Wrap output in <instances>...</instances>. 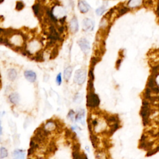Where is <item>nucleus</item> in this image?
<instances>
[{
  "label": "nucleus",
  "mask_w": 159,
  "mask_h": 159,
  "mask_svg": "<svg viewBox=\"0 0 159 159\" xmlns=\"http://www.w3.org/2000/svg\"><path fill=\"white\" fill-rule=\"evenodd\" d=\"M42 47V42L39 40L34 39L31 40L29 42V43L26 44V49L29 52L30 56L36 54L37 52L41 51ZM29 56V57H30Z\"/></svg>",
  "instance_id": "f257e3e1"
},
{
  "label": "nucleus",
  "mask_w": 159,
  "mask_h": 159,
  "mask_svg": "<svg viewBox=\"0 0 159 159\" xmlns=\"http://www.w3.org/2000/svg\"><path fill=\"white\" fill-rule=\"evenodd\" d=\"M151 111L149 108V102L147 100L144 99L142 102V107L141 108L140 115L142 118V122L144 126H146L149 124V116Z\"/></svg>",
  "instance_id": "f03ea898"
},
{
  "label": "nucleus",
  "mask_w": 159,
  "mask_h": 159,
  "mask_svg": "<svg viewBox=\"0 0 159 159\" xmlns=\"http://www.w3.org/2000/svg\"><path fill=\"white\" fill-rule=\"evenodd\" d=\"M100 101L97 94L94 92L88 93L86 96V106L90 108H96L100 104Z\"/></svg>",
  "instance_id": "7ed1b4c3"
},
{
  "label": "nucleus",
  "mask_w": 159,
  "mask_h": 159,
  "mask_svg": "<svg viewBox=\"0 0 159 159\" xmlns=\"http://www.w3.org/2000/svg\"><path fill=\"white\" fill-rule=\"evenodd\" d=\"M86 78V73L83 70L79 69L76 71L75 77H74V82L79 84H82L85 82Z\"/></svg>",
  "instance_id": "20e7f679"
},
{
  "label": "nucleus",
  "mask_w": 159,
  "mask_h": 159,
  "mask_svg": "<svg viewBox=\"0 0 159 159\" xmlns=\"http://www.w3.org/2000/svg\"><path fill=\"white\" fill-rule=\"evenodd\" d=\"M156 77H154L153 75H150L149 78L147 82V87L149 88L152 91H153L154 93H159V87L158 85V83L155 80Z\"/></svg>",
  "instance_id": "39448f33"
},
{
  "label": "nucleus",
  "mask_w": 159,
  "mask_h": 159,
  "mask_svg": "<svg viewBox=\"0 0 159 159\" xmlns=\"http://www.w3.org/2000/svg\"><path fill=\"white\" fill-rule=\"evenodd\" d=\"M78 44H79V46L80 47L82 51L86 54V53L89 52L90 50V42H88L86 39L82 38L78 41Z\"/></svg>",
  "instance_id": "423d86ee"
},
{
  "label": "nucleus",
  "mask_w": 159,
  "mask_h": 159,
  "mask_svg": "<svg viewBox=\"0 0 159 159\" xmlns=\"http://www.w3.org/2000/svg\"><path fill=\"white\" fill-rule=\"evenodd\" d=\"M42 128L49 132L54 131V130L57 129L56 121L52 119L49 120V121H47L43 126H42Z\"/></svg>",
  "instance_id": "0eeeda50"
},
{
  "label": "nucleus",
  "mask_w": 159,
  "mask_h": 159,
  "mask_svg": "<svg viewBox=\"0 0 159 159\" xmlns=\"http://www.w3.org/2000/svg\"><path fill=\"white\" fill-rule=\"evenodd\" d=\"M83 29L84 31H92L94 27V23L93 21L88 18L83 20Z\"/></svg>",
  "instance_id": "6e6552de"
},
{
  "label": "nucleus",
  "mask_w": 159,
  "mask_h": 159,
  "mask_svg": "<svg viewBox=\"0 0 159 159\" xmlns=\"http://www.w3.org/2000/svg\"><path fill=\"white\" fill-rule=\"evenodd\" d=\"M24 75L26 79L31 83L35 82L37 79V75L36 72L32 71V70H26L24 72Z\"/></svg>",
  "instance_id": "1a4fd4ad"
},
{
  "label": "nucleus",
  "mask_w": 159,
  "mask_h": 159,
  "mask_svg": "<svg viewBox=\"0 0 159 159\" xmlns=\"http://www.w3.org/2000/svg\"><path fill=\"white\" fill-rule=\"evenodd\" d=\"M25 150L21 149H16L13 151L12 154L13 158L16 159H24L25 158Z\"/></svg>",
  "instance_id": "9d476101"
},
{
  "label": "nucleus",
  "mask_w": 159,
  "mask_h": 159,
  "mask_svg": "<svg viewBox=\"0 0 159 159\" xmlns=\"http://www.w3.org/2000/svg\"><path fill=\"white\" fill-rule=\"evenodd\" d=\"M9 100L13 104H17L20 101V96L17 93H12L9 95Z\"/></svg>",
  "instance_id": "9b49d317"
},
{
  "label": "nucleus",
  "mask_w": 159,
  "mask_h": 159,
  "mask_svg": "<svg viewBox=\"0 0 159 159\" xmlns=\"http://www.w3.org/2000/svg\"><path fill=\"white\" fill-rule=\"evenodd\" d=\"M70 27L73 33H75L79 31V23H78V20L75 17H73L71 21H70Z\"/></svg>",
  "instance_id": "f8f14e48"
},
{
  "label": "nucleus",
  "mask_w": 159,
  "mask_h": 159,
  "mask_svg": "<svg viewBox=\"0 0 159 159\" xmlns=\"http://www.w3.org/2000/svg\"><path fill=\"white\" fill-rule=\"evenodd\" d=\"M144 2V0H129L128 2V7L130 8H136L139 7Z\"/></svg>",
  "instance_id": "ddd939ff"
},
{
  "label": "nucleus",
  "mask_w": 159,
  "mask_h": 159,
  "mask_svg": "<svg viewBox=\"0 0 159 159\" xmlns=\"http://www.w3.org/2000/svg\"><path fill=\"white\" fill-rule=\"evenodd\" d=\"M79 8L82 13H87L90 9V6L84 1H80L79 3Z\"/></svg>",
  "instance_id": "4468645a"
},
{
  "label": "nucleus",
  "mask_w": 159,
  "mask_h": 159,
  "mask_svg": "<svg viewBox=\"0 0 159 159\" xmlns=\"http://www.w3.org/2000/svg\"><path fill=\"white\" fill-rule=\"evenodd\" d=\"M17 77V71L14 69H11L8 70V79L9 80L11 81V82H14Z\"/></svg>",
  "instance_id": "2eb2a0df"
},
{
  "label": "nucleus",
  "mask_w": 159,
  "mask_h": 159,
  "mask_svg": "<svg viewBox=\"0 0 159 159\" xmlns=\"http://www.w3.org/2000/svg\"><path fill=\"white\" fill-rule=\"evenodd\" d=\"M72 71H73V69L72 67H68L67 68L65 69L64 73H63V77H64V79L66 81L69 80L70 77H71Z\"/></svg>",
  "instance_id": "dca6fc26"
},
{
  "label": "nucleus",
  "mask_w": 159,
  "mask_h": 159,
  "mask_svg": "<svg viewBox=\"0 0 159 159\" xmlns=\"http://www.w3.org/2000/svg\"><path fill=\"white\" fill-rule=\"evenodd\" d=\"M129 11H130V8L129 7H128V6H122L121 7H120L119 8H118V17L125 15L126 13H128Z\"/></svg>",
  "instance_id": "f3484780"
},
{
  "label": "nucleus",
  "mask_w": 159,
  "mask_h": 159,
  "mask_svg": "<svg viewBox=\"0 0 159 159\" xmlns=\"http://www.w3.org/2000/svg\"><path fill=\"white\" fill-rule=\"evenodd\" d=\"M90 139H91V142L93 144V146L94 148H96L98 144H99V139H98V137H96V136L94 135L93 134H90Z\"/></svg>",
  "instance_id": "a211bd4d"
},
{
  "label": "nucleus",
  "mask_w": 159,
  "mask_h": 159,
  "mask_svg": "<svg viewBox=\"0 0 159 159\" xmlns=\"http://www.w3.org/2000/svg\"><path fill=\"white\" fill-rule=\"evenodd\" d=\"M8 156V152L5 147L0 148V158H5Z\"/></svg>",
  "instance_id": "6ab92c4d"
},
{
  "label": "nucleus",
  "mask_w": 159,
  "mask_h": 159,
  "mask_svg": "<svg viewBox=\"0 0 159 159\" xmlns=\"http://www.w3.org/2000/svg\"><path fill=\"white\" fill-rule=\"evenodd\" d=\"M101 61V58L99 57H93L91 58V67L90 69H94V66L96 65L97 63Z\"/></svg>",
  "instance_id": "aec40b11"
},
{
  "label": "nucleus",
  "mask_w": 159,
  "mask_h": 159,
  "mask_svg": "<svg viewBox=\"0 0 159 159\" xmlns=\"http://www.w3.org/2000/svg\"><path fill=\"white\" fill-rule=\"evenodd\" d=\"M84 111L83 110H81V111H80L76 117V121L77 122H80L82 123V120L84 119Z\"/></svg>",
  "instance_id": "412c9836"
},
{
  "label": "nucleus",
  "mask_w": 159,
  "mask_h": 159,
  "mask_svg": "<svg viewBox=\"0 0 159 159\" xmlns=\"http://www.w3.org/2000/svg\"><path fill=\"white\" fill-rule=\"evenodd\" d=\"M152 75L157 77L159 75V65L155 66L152 69Z\"/></svg>",
  "instance_id": "4be33fe9"
},
{
  "label": "nucleus",
  "mask_w": 159,
  "mask_h": 159,
  "mask_svg": "<svg viewBox=\"0 0 159 159\" xmlns=\"http://www.w3.org/2000/svg\"><path fill=\"white\" fill-rule=\"evenodd\" d=\"M106 10V6H102L101 7H100L96 10V15L98 16H101L103 15L105 11Z\"/></svg>",
  "instance_id": "5701e85b"
},
{
  "label": "nucleus",
  "mask_w": 159,
  "mask_h": 159,
  "mask_svg": "<svg viewBox=\"0 0 159 159\" xmlns=\"http://www.w3.org/2000/svg\"><path fill=\"white\" fill-rule=\"evenodd\" d=\"M58 53H59V51H58V48L57 47H55L54 49H53L52 52H51V57L50 59H55L57 56L58 55Z\"/></svg>",
  "instance_id": "b1692460"
},
{
  "label": "nucleus",
  "mask_w": 159,
  "mask_h": 159,
  "mask_svg": "<svg viewBox=\"0 0 159 159\" xmlns=\"http://www.w3.org/2000/svg\"><path fill=\"white\" fill-rule=\"evenodd\" d=\"M159 151V146H158L157 148H155V149H150L149 150H148L147 152V156L148 157H149L150 156V155H152L155 154H156L157 152Z\"/></svg>",
  "instance_id": "393cba45"
},
{
  "label": "nucleus",
  "mask_w": 159,
  "mask_h": 159,
  "mask_svg": "<svg viewBox=\"0 0 159 159\" xmlns=\"http://www.w3.org/2000/svg\"><path fill=\"white\" fill-rule=\"evenodd\" d=\"M24 7V3L22 1H17L16 5V9L17 11H21L22 10Z\"/></svg>",
  "instance_id": "a878e982"
},
{
  "label": "nucleus",
  "mask_w": 159,
  "mask_h": 159,
  "mask_svg": "<svg viewBox=\"0 0 159 159\" xmlns=\"http://www.w3.org/2000/svg\"><path fill=\"white\" fill-rule=\"evenodd\" d=\"M72 155L73 158H75V159L82 158V155L80 154V151H73Z\"/></svg>",
  "instance_id": "bb28decb"
},
{
  "label": "nucleus",
  "mask_w": 159,
  "mask_h": 159,
  "mask_svg": "<svg viewBox=\"0 0 159 159\" xmlns=\"http://www.w3.org/2000/svg\"><path fill=\"white\" fill-rule=\"evenodd\" d=\"M67 118L70 119V121H73L74 119H75V112L73 110H70V112H69L68 116H67Z\"/></svg>",
  "instance_id": "cd10ccee"
},
{
  "label": "nucleus",
  "mask_w": 159,
  "mask_h": 159,
  "mask_svg": "<svg viewBox=\"0 0 159 159\" xmlns=\"http://www.w3.org/2000/svg\"><path fill=\"white\" fill-rule=\"evenodd\" d=\"M56 82L58 85H61L62 83V75L61 73H59L56 78Z\"/></svg>",
  "instance_id": "c85d7f7f"
},
{
  "label": "nucleus",
  "mask_w": 159,
  "mask_h": 159,
  "mask_svg": "<svg viewBox=\"0 0 159 159\" xmlns=\"http://www.w3.org/2000/svg\"><path fill=\"white\" fill-rule=\"evenodd\" d=\"M72 149H73V151H80V145L79 144H74L72 147Z\"/></svg>",
  "instance_id": "c756f323"
},
{
  "label": "nucleus",
  "mask_w": 159,
  "mask_h": 159,
  "mask_svg": "<svg viewBox=\"0 0 159 159\" xmlns=\"http://www.w3.org/2000/svg\"><path fill=\"white\" fill-rule=\"evenodd\" d=\"M121 62H122V60L121 59H119L118 61H117V62H116V68H117V69H119L120 66H121Z\"/></svg>",
  "instance_id": "7c9ffc66"
},
{
  "label": "nucleus",
  "mask_w": 159,
  "mask_h": 159,
  "mask_svg": "<svg viewBox=\"0 0 159 159\" xmlns=\"http://www.w3.org/2000/svg\"><path fill=\"white\" fill-rule=\"evenodd\" d=\"M145 3H146V5H150L152 4V0H146Z\"/></svg>",
  "instance_id": "2f4dec72"
},
{
  "label": "nucleus",
  "mask_w": 159,
  "mask_h": 159,
  "mask_svg": "<svg viewBox=\"0 0 159 159\" xmlns=\"http://www.w3.org/2000/svg\"><path fill=\"white\" fill-rule=\"evenodd\" d=\"M3 134V128L1 126V121H0V139H1V136Z\"/></svg>",
  "instance_id": "473e14b6"
},
{
  "label": "nucleus",
  "mask_w": 159,
  "mask_h": 159,
  "mask_svg": "<svg viewBox=\"0 0 159 159\" xmlns=\"http://www.w3.org/2000/svg\"><path fill=\"white\" fill-rule=\"evenodd\" d=\"M86 150H88V152H90V150H89V147H86Z\"/></svg>",
  "instance_id": "72a5a7b5"
},
{
  "label": "nucleus",
  "mask_w": 159,
  "mask_h": 159,
  "mask_svg": "<svg viewBox=\"0 0 159 159\" xmlns=\"http://www.w3.org/2000/svg\"><path fill=\"white\" fill-rule=\"evenodd\" d=\"M4 1H5V0H0V3H2Z\"/></svg>",
  "instance_id": "f704fd0d"
},
{
  "label": "nucleus",
  "mask_w": 159,
  "mask_h": 159,
  "mask_svg": "<svg viewBox=\"0 0 159 159\" xmlns=\"http://www.w3.org/2000/svg\"><path fill=\"white\" fill-rule=\"evenodd\" d=\"M1 112H0V117H1Z\"/></svg>",
  "instance_id": "c9c22d12"
}]
</instances>
